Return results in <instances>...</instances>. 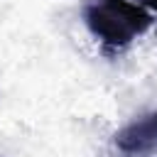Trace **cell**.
Masks as SVG:
<instances>
[{"label": "cell", "mask_w": 157, "mask_h": 157, "mask_svg": "<svg viewBox=\"0 0 157 157\" xmlns=\"http://www.w3.org/2000/svg\"><path fill=\"white\" fill-rule=\"evenodd\" d=\"M137 2H142V5H147V7H152V10H157V0H137Z\"/></svg>", "instance_id": "3957f363"}, {"label": "cell", "mask_w": 157, "mask_h": 157, "mask_svg": "<svg viewBox=\"0 0 157 157\" xmlns=\"http://www.w3.org/2000/svg\"><path fill=\"white\" fill-rule=\"evenodd\" d=\"M115 147L125 155H145L157 150V113L142 115L115 135Z\"/></svg>", "instance_id": "7a4b0ae2"}, {"label": "cell", "mask_w": 157, "mask_h": 157, "mask_svg": "<svg viewBox=\"0 0 157 157\" xmlns=\"http://www.w3.org/2000/svg\"><path fill=\"white\" fill-rule=\"evenodd\" d=\"M83 20L91 34L108 47H125L152 25V17L130 0H91Z\"/></svg>", "instance_id": "6da1fadb"}]
</instances>
